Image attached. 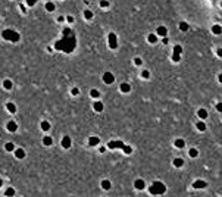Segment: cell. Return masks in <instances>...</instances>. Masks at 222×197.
Wrapping results in <instances>:
<instances>
[{"mask_svg":"<svg viewBox=\"0 0 222 197\" xmlns=\"http://www.w3.org/2000/svg\"><path fill=\"white\" fill-rule=\"evenodd\" d=\"M2 37H3L6 41H10V43H18L19 38H21V35H19L16 31H13V30H4V31L2 32Z\"/></svg>","mask_w":222,"mask_h":197,"instance_id":"1","label":"cell"},{"mask_svg":"<svg viewBox=\"0 0 222 197\" xmlns=\"http://www.w3.org/2000/svg\"><path fill=\"white\" fill-rule=\"evenodd\" d=\"M163 191H165V185H160V182H156L150 188V193L153 194H159V193H163Z\"/></svg>","mask_w":222,"mask_h":197,"instance_id":"2","label":"cell"},{"mask_svg":"<svg viewBox=\"0 0 222 197\" xmlns=\"http://www.w3.org/2000/svg\"><path fill=\"white\" fill-rule=\"evenodd\" d=\"M103 81H104L106 84H112L113 81H115L113 74H110V72H104V75H103Z\"/></svg>","mask_w":222,"mask_h":197,"instance_id":"3","label":"cell"},{"mask_svg":"<svg viewBox=\"0 0 222 197\" xmlns=\"http://www.w3.org/2000/svg\"><path fill=\"white\" fill-rule=\"evenodd\" d=\"M6 128H8L9 133H15V131L18 129V125H16V122H15V121H9V122H8V125H6Z\"/></svg>","mask_w":222,"mask_h":197,"instance_id":"4","label":"cell"},{"mask_svg":"<svg viewBox=\"0 0 222 197\" xmlns=\"http://www.w3.org/2000/svg\"><path fill=\"white\" fill-rule=\"evenodd\" d=\"M62 147H63V149H69V147H71V138H69V137L65 135L63 138H62Z\"/></svg>","mask_w":222,"mask_h":197,"instance_id":"5","label":"cell"},{"mask_svg":"<svg viewBox=\"0 0 222 197\" xmlns=\"http://www.w3.org/2000/svg\"><path fill=\"white\" fill-rule=\"evenodd\" d=\"M15 156L18 159H24L25 157V150L24 149H15Z\"/></svg>","mask_w":222,"mask_h":197,"instance_id":"6","label":"cell"},{"mask_svg":"<svg viewBox=\"0 0 222 197\" xmlns=\"http://www.w3.org/2000/svg\"><path fill=\"white\" fill-rule=\"evenodd\" d=\"M93 107H94V110H96V112H102L103 109H104V106H103V103H102V102H94Z\"/></svg>","mask_w":222,"mask_h":197,"instance_id":"7","label":"cell"},{"mask_svg":"<svg viewBox=\"0 0 222 197\" xmlns=\"http://www.w3.org/2000/svg\"><path fill=\"white\" fill-rule=\"evenodd\" d=\"M12 87H13V84H12L10 80H4L3 81V88L4 90H12Z\"/></svg>","mask_w":222,"mask_h":197,"instance_id":"8","label":"cell"},{"mask_svg":"<svg viewBox=\"0 0 222 197\" xmlns=\"http://www.w3.org/2000/svg\"><path fill=\"white\" fill-rule=\"evenodd\" d=\"M119 88H121V91H122V93H130L131 87H130V84H126V83H122Z\"/></svg>","mask_w":222,"mask_h":197,"instance_id":"9","label":"cell"},{"mask_svg":"<svg viewBox=\"0 0 222 197\" xmlns=\"http://www.w3.org/2000/svg\"><path fill=\"white\" fill-rule=\"evenodd\" d=\"M6 109H8L10 113H15V112H16V106H15V103H12V102H9L8 105H6Z\"/></svg>","mask_w":222,"mask_h":197,"instance_id":"10","label":"cell"},{"mask_svg":"<svg viewBox=\"0 0 222 197\" xmlns=\"http://www.w3.org/2000/svg\"><path fill=\"white\" fill-rule=\"evenodd\" d=\"M43 144H44V146H52V144H53V140H52V137L46 135V137L43 138Z\"/></svg>","mask_w":222,"mask_h":197,"instance_id":"11","label":"cell"},{"mask_svg":"<svg viewBox=\"0 0 222 197\" xmlns=\"http://www.w3.org/2000/svg\"><path fill=\"white\" fill-rule=\"evenodd\" d=\"M99 137H90V140H88V144L90 146H97L99 144Z\"/></svg>","mask_w":222,"mask_h":197,"instance_id":"12","label":"cell"},{"mask_svg":"<svg viewBox=\"0 0 222 197\" xmlns=\"http://www.w3.org/2000/svg\"><path fill=\"white\" fill-rule=\"evenodd\" d=\"M135 188L137 190H143L144 188V181H143V179H137V181H135Z\"/></svg>","mask_w":222,"mask_h":197,"instance_id":"13","label":"cell"},{"mask_svg":"<svg viewBox=\"0 0 222 197\" xmlns=\"http://www.w3.org/2000/svg\"><path fill=\"white\" fill-rule=\"evenodd\" d=\"M4 149H6V152H13L15 150V144L13 143H6L4 144Z\"/></svg>","mask_w":222,"mask_h":197,"instance_id":"14","label":"cell"},{"mask_svg":"<svg viewBox=\"0 0 222 197\" xmlns=\"http://www.w3.org/2000/svg\"><path fill=\"white\" fill-rule=\"evenodd\" d=\"M41 129L43 131H49V129H50V124H49L47 121H43L41 122Z\"/></svg>","mask_w":222,"mask_h":197,"instance_id":"15","label":"cell"},{"mask_svg":"<svg viewBox=\"0 0 222 197\" xmlns=\"http://www.w3.org/2000/svg\"><path fill=\"white\" fill-rule=\"evenodd\" d=\"M157 35H163V37L166 35V28L165 27H159L157 28Z\"/></svg>","mask_w":222,"mask_h":197,"instance_id":"16","label":"cell"},{"mask_svg":"<svg viewBox=\"0 0 222 197\" xmlns=\"http://www.w3.org/2000/svg\"><path fill=\"white\" fill-rule=\"evenodd\" d=\"M102 188H104V190H109L110 188V182L107 181V179H103V181H102Z\"/></svg>","mask_w":222,"mask_h":197,"instance_id":"17","label":"cell"},{"mask_svg":"<svg viewBox=\"0 0 222 197\" xmlns=\"http://www.w3.org/2000/svg\"><path fill=\"white\" fill-rule=\"evenodd\" d=\"M197 115H199V116H200V118H203V119H204V118L207 116V112L204 110V109H199V112H197Z\"/></svg>","mask_w":222,"mask_h":197,"instance_id":"18","label":"cell"},{"mask_svg":"<svg viewBox=\"0 0 222 197\" xmlns=\"http://www.w3.org/2000/svg\"><path fill=\"white\" fill-rule=\"evenodd\" d=\"M194 187H196V188H199V187L203 188V187H206V182H204V181H196V182H194Z\"/></svg>","mask_w":222,"mask_h":197,"instance_id":"19","label":"cell"},{"mask_svg":"<svg viewBox=\"0 0 222 197\" xmlns=\"http://www.w3.org/2000/svg\"><path fill=\"white\" fill-rule=\"evenodd\" d=\"M174 165L178 166V168H181L182 165H184V160H182V159H175V160H174Z\"/></svg>","mask_w":222,"mask_h":197,"instance_id":"20","label":"cell"},{"mask_svg":"<svg viewBox=\"0 0 222 197\" xmlns=\"http://www.w3.org/2000/svg\"><path fill=\"white\" fill-rule=\"evenodd\" d=\"M46 9L49 10V12H53V10H54V4H53V3H50V2L46 3Z\"/></svg>","mask_w":222,"mask_h":197,"instance_id":"21","label":"cell"},{"mask_svg":"<svg viewBox=\"0 0 222 197\" xmlns=\"http://www.w3.org/2000/svg\"><path fill=\"white\" fill-rule=\"evenodd\" d=\"M90 96H91V97H94V98H97L99 96H100V93H99L97 90H91V91H90Z\"/></svg>","mask_w":222,"mask_h":197,"instance_id":"22","label":"cell"},{"mask_svg":"<svg viewBox=\"0 0 222 197\" xmlns=\"http://www.w3.org/2000/svg\"><path fill=\"white\" fill-rule=\"evenodd\" d=\"M13 194H15V190L10 188V187H9L6 191H4V196H13Z\"/></svg>","mask_w":222,"mask_h":197,"instance_id":"23","label":"cell"},{"mask_svg":"<svg viewBox=\"0 0 222 197\" xmlns=\"http://www.w3.org/2000/svg\"><path fill=\"white\" fill-rule=\"evenodd\" d=\"M84 16H85L87 19H91V18H93V12H91V10H85V12H84Z\"/></svg>","mask_w":222,"mask_h":197,"instance_id":"24","label":"cell"},{"mask_svg":"<svg viewBox=\"0 0 222 197\" xmlns=\"http://www.w3.org/2000/svg\"><path fill=\"white\" fill-rule=\"evenodd\" d=\"M197 128L200 129V131H204V129H206V125H204V122H199L197 124Z\"/></svg>","mask_w":222,"mask_h":197,"instance_id":"25","label":"cell"},{"mask_svg":"<svg viewBox=\"0 0 222 197\" xmlns=\"http://www.w3.org/2000/svg\"><path fill=\"white\" fill-rule=\"evenodd\" d=\"M115 46H116V44H115V35H113V34H110V47L113 49Z\"/></svg>","mask_w":222,"mask_h":197,"instance_id":"26","label":"cell"},{"mask_svg":"<svg viewBox=\"0 0 222 197\" xmlns=\"http://www.w3.org/2000/svg\"><path fill=\"white\" fill-rule=\"evenodd\" d=\"M175 146L176 147H184V141L182 140H175Z\"/></svg>","mask_w":222,"mask_h":197,"instance_id":"27","label":"cell"},{"mask_svg":"<svg viewBox=\"0 0 222 197\" xmlns=\"http://www.w3.org/2000/svg\"><path fill=\"white\" fill-rule=\"evenodd\" d=\"M197 155H199V152H197L196 149H191V150H190V156H191V157H196Z\"/></svg>","mask_w":222,"mask_h":197,"instance_id":"28","label":"cell"},{"mask_svg":"<svg viewBox=\"0 0 222 197\" xmlns=\"http://www.w3.org/2000/svg\"><path fill=\"white\" fill-rule=\"evenodd\" d=\"M100 6H102V8H107V6H109V2H107V0H102V2H100Z\"/></svg>","mask_w":222,"mask_h":197,"instance_id":"29","label":"cell"},{"mask_svg":"<svg viewBox=\"0 0 222 197\" xmlns=\"http://www.w3.org/2000/svg\"><path fill=\"white\" fill-rule=\"evenodd\" d=\"M213 32H215V34H219V32H221V27L219 25H215L213 27Z\"/></svg>","mask_w":222,"mask_h":197,"instance_id":"30","label":"cell"},{"mask_svg":"<svg viewBox=\"0 0 222 197\" xmlns=\"http://www.w3.org/2000/svg\"><path fill=\"white\" fill-rule=\"evenodd\" d=\"M149 41H150V43H156V35H152L150 34V35H149Z\"/></svg>","mask_w":222,"mask_h":197,"instance_id":"31","label":"cell"},{"mask_svg":"<svg viewBox=\"0 0 222 197\" xmlns=\"http://www.w3.org/2000/svg\"><path fill=\"white\" fill-rule=\"evenodd\" d=\"M35 3H37V0H27V4H28V6H34Z\"/></svg>","mask_w":222,"mask_h":197,"instance_id":"32","label":"cell"},{"mask_svg":"<svg viewBox=\"0 0 222 197\" xmlns=\"http://www.w3.org/2000/svg\"><path fill=\"white\" fill-rule=\"evenodd\" d=\"M66 21H68V22H74V16H68V18H66Z\"/></svg>","mask_w":222,"mask_h":197,"instance_id":"33","label":"cell"},{"mask_svg":"<svg viewBox=\"0 0 222 197\" xmlns=\"http://www.w3.org/2000/svg\"><path fill=\"white\" fill-rule=\"evenodd\" d=\"M134 62H135V65H141V63H143V61H141V59H138V57L135 59Z\"/></svg>","mask_w":222,"mask_h":197,"instance_id":"34","label":"cell"},{"mask_svg":"<svg viewBox=\"0 0 222 197\" xmlns=\"http://www.w3.org/2000/svg\"><path fill=\"white\" fill-rule=\"evenodd\" d=\"M72 94H74V96L78 94V88H72Z\"/></svg>","mask_w":222,"mask_h":197,"instance_id":"35","label":"cell"},{"mask_svg":"<svg viewBox=\"0 0 222 197\" xmlns=\"http://www.w3.org/2000/svg\"><path fill=\"white\" fill-rule=\"evenodd\" d=\"M216 109H218V110H219V112H222V103H219V105H218V106H216Z\"/></svg>","mask_w":222,"mask_h":197,"instance_id":"36","label":"cell"},{"mask_svg":"<svg viewBox=\"0 0 222 197\" xmlns=\"http://www.w3.org/2000/svg\"><path fill=\"white\" fill-rule=\"evenodd\" d=\"M143 76H144V78H147V76H149V72H147V71H144V72H143Z\"/></svg>","mask_w":222,"mask_h":197,"instance_id":"37","label":"cell"},{"mask_svg":"<svg viewBox=\"0 0 222 197\" xmlns=\"http://www.w3.org/2000/svg\"><path fill=\"white\" fill-rule=\"evenodd\" d=\"M57 21H59V22H62V21H65V18H63V16H59Z\"/></svg>","mask_w":222,"mask_h":197,"instance_id":"38","label":"cell"},{"mask_svg":"<svg viewBox=\"0 0 222 197\" xmlns=\"http://www.w3.org/2000/svg\"><path fill=\"white\" fill-rule=\"evenodd\" d=\"M219 83H222V74L219 75Z\"/></svg>","mask_w":222,"mask_h":197,"instance_id":"39","label":"cell"},{"mask_svg":"<svg viewBox=\"0 0 222 197\" xmlns=\"http://www.w3.org/2000/svg\"><path fill=\"white\" fill-rule=\"evenodd\" d=\"M2 184H3V181H2V179H0V187H2Z\"/></svg>","mask_w":222,"mask_h":197,"instance_id":"40","label":"cell"}]
</instances>
